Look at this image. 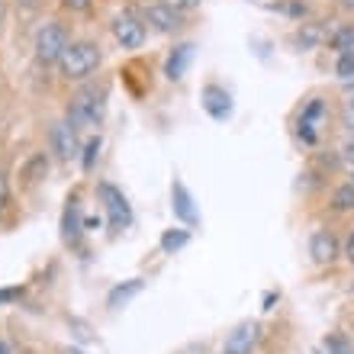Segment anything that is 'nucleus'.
Segmentation results:
<instances>
[{"instance_id": "obj_23", "label": "nucleus", "mask_w": 354, "mask_h": 354, "mask_svg": "<svg viewBox=\"0 0 354 354\" xmlns=\"http://www.w3.org/2000/svg\"><path fill=\"white\" fill-rule=\"evenodd\" d=\"M62 7L71 13H84V10H91V0H62Z\"/></svg>"}, {"instance_id": "obj_26", "label": "nucleus", "mask_w": 354, "mask_h": 354, "mask_svg": "<svg viewBox=\"0 0 354 354\" xmlns=\"http://www.w3.org/2000/svg\"><path fill=\"white\" fill-rule=\"evenodd\" d=\"M10 203V184H7V177L0 174V209Z\"/></svg>"}, {"instance_id": "obj_1", "label": "nucleus", "mask_w": 354, "mask_h": 354, "mask_svg": "<svg viewBox=\"0 0 354 354\" xmlns=\"http://www.w3.org/2000/svg\"><path fill=\"white\" fill-rule=\"evenodd\" d=\"M103 62V52L97 42L91 39H71V46L65 48V55L58 62V71L65 81H87L91 75H97V68Z\"/></svg>"}, {"instance_id": "obj_9", "label": "nucleus", "mask_w": 354, "mask_h": 354, "mask_svg": "<svg viewBox=\"0 0 354 354\" xmlns=\"http://www.w3.org/2000/svg\"><path fill=\"white\" fill-rule=\"evenodd\" d=\"M81 235H84V219H81V200H77V196H68L65 213H62V239H65V245L77 248V245H81Z\"/></svg>"}, {"instance_id": "obj_25", "label": "nucleus", "mask_w": 354, "mask_h": 354, "mask_svg": "<svg viewBox=\"0 0 354 354\" xmlns=\"http://www.w3.org/2000/svg\"><path fill=\"white\" fill-rule=\"evenodd\" d=\"M23 297V287H3L0 290V303H13V299Z\"/></svg>"}, {"instance_id": "obj_7", "label": "nucleus", "mask_w": 354, "mask_h": 354, "mask_svg": "<svg viewBox=\"0 0 354 354\" xmlns=\"http://www.w3.org/2000/svg\"><path fill=\"white\" fill-rule=\"evenodd\" d=\"M48 149L55 151L58 161H71L77 155V129L68 120L52 122V129H48Z\"/></svg>"}, {"instance_id": "obj_2", "label": "nucleus", "mask_w": 354, "mask_h": 354, "mask_svg": "<svg viewBox=\"0 0 354 354\" xmlns=\"http://www.w3.org/2000/svg\"><path fill=\"white\" fill-rule=\"evenodd\" d=\"M106 113V84H84L71 93V103H68V122L75 129H87V126H97Z\"/></svg>"}, {"instance_id": "obj_32", "label": "nucleus", "mask_w": 354, "mask_h": 354, "mask_svg": "<svg viewBox=\"0 0 354 354\" xmlns=\"http://www.w3.org/2000/svg\"><path fill=\"white\" fill-rule=\"evenodd\" d=\"M0 354H10V348H7V342L0 338Z\"/></svg>"}, {"instance_id": "obj_6", "label": "nucleus", "mask_w": 354, "mask_h": 354, "mask_svg": "<svg viewBox=\"0 0 354 354\" xmlns=\"http://www.w3.org/2000/svg\"><path fill=\"white\" fill-rule=\"evenodd\" d=\"M113 36H116V42L122 48H142L149 29H145V19L136 17V13H120L113 19Z\"/></svg>"}, {"instance_id": "obj_15", "label": "nucleus", "mask_w": 354, "mask_h": 354, "mask_svg": "<svg viewBox=\"0 0 354 354\" xmlns=\"http://www.w3.org/2000/svg\"><path fill=\"white\" fill-rule=\"evenodd\" d=\"M46 174H48V155L46 151H36V155L23 165V180H26V184H39Z\"/></svg>"}, {"instance_id": "obj_24", "label": "nucleus", "mask_w": 354, "mask_h": 354, "mask_svg": "<svg viewBox=\"0 0 354 354\" xmlns=\"http://www.w3.org/2000/svg\"><path fill=\"white\" fill-rule=\"evenodd\" d=\"M165 3H171L177 13H187V10H196V7H200V0H165Z\"/></svg>"}, {"instance_id": "obj_20", "label": "nucleus", "mask_w": 354, "mask_h": 354, "mask_svg": "<svg viewBox=\"0 0 354 354\" xmlns=\"http://www.w3.org/2000/svg\"><path fill=\"white\" fill-rule=\"evenodd\" d=\"M326 351L328 354H354V345L342 335V332H332V335L326 338Z\"/></svg>"}, {"instance_id": "obj_27", "label": "nucleus", "mask_w": 354, "mask_h": 354, "mask_svg": "<svg viewBox=\"0 0 354 354\" xmlns=\"http://www.w3.org/2000/svg\"><path fill=\"white\" fill-rule=\"evenodd\" d=\"M345 254H348V261L354 264V232L348 235V245H345Z\"/></svg>"}, {"instance_id": "obj_31", "label": "nucleus", "mask_w": 354, "mask_h": 354, "mask_svg": "<svg viewBox=\"0 0 354 354\" xmlns=\"http://www.w3.org/2000/svg\"><path fill=\"white\" fill-rule=\"evenodd\" d=\"M65 354H87V351H81V348H65Z\"/></svg>"}, {"instance_id": "obj_3", "label": "nucleus", "mask_w": 354, "mask_h": 354, "mask_svg": "<svg viewBox=\"0 0 354 354\" xmlns=\"http://www.w3.org/2000/svg\"><path fill=\"white\" fill-rule=\"evenodd\" d=\"M68 46H71L68 26L65 23H58V19H48V23H42L39 32H36V62L39 65H46V68L58 65Z\"/></svg>"}, {"instance_id": "obj_5", "label": "nucleus", "mask_w": 354, "mask_h": 354, "mask_svg": "<svg viewBox=\"0 0 354 354\" xmlns=\"http://www.w3.org/2000/svg\"><path fill=\"white\" fill-rule=\"evenodd\" d=\"M261 342V322H239V326L225 335V345H223V354H252Z\"/></svg>"}, {"instance_id": "obj_10", "label": "nucleus", "mask_w": 354, "mask_h": 354, "mask_svg": "<svg viewBox=\"0 0 354 354\" xmlns=\"http://www.w3.org/2000/svg\"><path fill=\"white\" fill-rule=\"evenodd\" d=\"M309 254H313V261L316 264H332L342 254V245H338V239L328 229H319V232H313V239H309Z\"/></svg>"}, {"instance_id": "obj_14", "label": "nucleus", "mask_w": 354, "mask_h": 354, "mask_svg": "<svg viewBox=\"0 0 354 354\" xmlns=\"http://www.w3.org/2000/svg\"><path fill=\"white\" fill-rule=\"evenodd\" d=\"M136 293H142V277H132V280H126V283H120V287H113L110 297H106V306H110V309L126 306Z\"/></svg>"}, {"instance_id": "obj_34", "label": "nucleus", "mask_w": 354, "mask_h": 354, "mask_svg": "<svg viewBox=\"0 0 354 354\" xmlns=\"http://www.w3.org/2000/svg\"><path fill=\"white\" fill-rule=\"evenodd\" d=\"M348 113H351V122H354V100L348 103Z\"/></svg>"}, {"instance_id": "obj_21", "label": "nucleus", "mask_w": 354, "mask_h": 354, "mask_svg": "<svg viewBox=\"0 0 354 354\" xmlns=\"http://www.w3.org/2000/svg\"><path fill=\"white\" fill-rule=\"evenodd\" d=\"M335 75L342 77V81H351V77H354V52H345V55H338Z\"/></svg>"}, {"instance_id": "obj_8", "label": "nucleus", "mask_w": 354, "mask_h": 354, "mask_svg": "<svg viewBox=\"0 0 354 354\" xmlns=\"http://www.w3.org/2000/svg\"><path fill=\"white\" fill-rule=\"evenodd\" d=\"M142 19L149 23L151 29H158V32H177V29L184 26V19H180V13H177L171 3H149V7L142 10Z\"/></svg>"}, {"instance_id": "obj_13", "label": "nucleus", "mask_w": 354, "mask_h": 354, "mask_svg": "<svg viewBox=\"0 0 354 354\" xmlns=\"http://www.w3.org/2000/svg\"><path fill=\"white\" fill-rule=\"evenodd\" d=\"M190 62H194V42H180L168 55V62H165V75H168L171 81H180V77L187 75Z\"/></svg>"}, {"instance_id": "obj_11", "label": "nucleus", "mask_w": 354, "mask_h": 354, "mask_svg": "<svg viewBox=\"0 0 354 354\" xmlns=\"http://www.w3.org/2000/svg\"><path fill=\"white\" fill-rule=\"evenodd\" d=\"M171 209H174V216L187 225H196V219H200V213H196V206H194V196H190V190L184 187V180H174V184H171Z\"/></svg>"}, {"instance_id": "obj_18", "label": "nucleus", "mask_w": 354, "mask_h": 354, "mask_svg": "<svg viewBox=\"0 0 354 354\" xmlns=\"http://www.w3.org/2000/svg\"><path fill=\"white\" fill-rule=\"evenodd\" d=\"M332 209H335V213H351L354 209V180L342 184L335 194H332Z\"/></svg>"}, {"instance_id": "obj_28", "label": "nucleus", "mask_w": 354, "mask_h": 354, "mask_svg": "<svg viewBox=\"0 0 354 354\" xmlns=\"http://www.w3.org/2000/svg\"><path fill=\"white\" fill-rule=\"evenodd\" d=\"M345 158H348V161H354V139L345 145Z\"/></svg>"}, {"instance_id": "obj_29", "label": "nucleus", "mask_w": 354, "mask_h": 354, "mask_svg": "<svg viewBox=\"0 0 354 354\" xmlns=\"http://www.w3.org/2000/svg\"><path fill=\"white\" fill-rule=\"evenodd\" d=\"M184 354H206V351H203V348H196V345H194V348H187Z\"/></svg>"}, {"instance_id": "obj_30", "label": "nucleus", "mask_w": 354, "mask_h": 354, "mask_svg": "<svg viewBox=\"0 0 354 354\" xmlns=\"http://www.w3.org/2000/svg\"><path fill=\"white\" fill-rule=\"evenodd\" d=\"M338 3H342L345 10H354V0H338Z\"/></svg>"}, {"instance_id": "obj_17", "label": "nucleus", "mask_w": 354, "mask_h": 354, "mask_svg": "<svg viewBox=\"0 0 354 354\" xmlns=\"http://www.w3.org/2000/svg\"><path fill=\"white\" fill-rule=\"evenodd\" d=\"M322 39H326V26H322V23H303V26H299V32H297V42L303 48L319 46Z\"/></svg>"}, {"instance_id": "obj_22", "label": "nucleus", "mask_w": 354, "mask_h": 354, "mask_svg": "<svg viewBox=\"0 0 354 354\" xmlns=\"http://www.w3.org/2000/svg\"><path fill=\"white\" fill-rule=\"evenodd\" d=\"M97 155H100V136L97 139H91L84 145V158H81V165H84V171L93 168V161H97Z\"/></svg>"}, {"instance_id": "obj_12", "label": "nucleus", "mask_w": 354, "mask_h": 354, "mask_svg": "<svg viewBox=\"0 0 354 354\" xmlns=\"http://www.w3.org/2000/svg\"><path fill=\"white\" fill-rule=\"evenodd\" d=\"M203 106H206V113H209L213 120H225V116L232 113V97H229L225 87L206 84L203 87Z\"/></svg>"}, {"instance_id": "obj_33", "label": "nucleus", "mask_w": 354, "mask_h": 354, "mask_svg": "<svg viewBox=\"0 0 354 354\" xmlns=\"http://www.w3.org/2000/svg\"><path fill=\"white\" fill-rule=\"evenodd\" d=\"M3 10H7V0H0V19H3Z\"/></svg>"}, {"instance_id": "obj_4", "label": "nucleus", "mask_w": 354, "mask_h": 354, "mask_svg": "<svg viewBox=\"0 0 354 354\" xmlns=\"http://www.w3.org/2000/svg\"><path fill=\"white\" fill-rule=\"evenodd\" d=\"M97 194H100L103 206H106V216H110V229H113V232L126 229V225L132 223V209H129V200L122 196L120 187L100 184V187H97Z\"/></svg>"}, {"instance_id": "obj_16", "label": "nucleus", "mask_w": 354, "mask_h": 354, "mask_svg": "<svg viewBox=\"0 0 354 354\" xmlns=\"http://www.w3.org/2000/svg\"><path fill=\"white\" fill-rule=\"evenodd\" d=\"M328 46L335 48L338 55H345V52H354V26L345 23V26H338L332 36H328Z\"/></svg>"}, {"instance_id": "obj_19", "label": "nucleus", "mask_w": 354, "mask_h": 354, "mask_svg": "<svg viewBox=\"0 0 354 354\" xmlns=\"http://www.w3.org/2000/svg\"><path fill=\"white\" fill-rule=\"evenodd\" d=\"M187 242H190V235H187V229H168V232L161 235V252L174 254V252H180V248H184Z\"/></svg>"}]
</instances>
